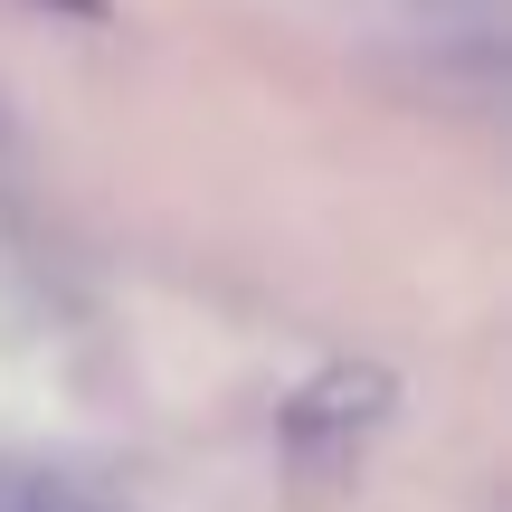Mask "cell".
<instances>
[{"label":"cell","instance_id":"6da1fadb","mask_svg":"<svg viewBox=\"0 0 512 512\" xmlns=\"http://www.w3.org/2000/svg\"><path fill=\"white\" fill-rule=\"evenodd\" d=\"M389 418V370H370V361H332V370H313L304 389L285 399V446H351V437H370V427Z\"/></svg>","mask_w":512,"mask_h":512},{"label":"cell","instance_id":"7a4b0ae2","mask_svg":"<svg viewBox=\"0 0 512 512\" xmlns=\"http://www.w3.org/2000/svg\"><path fill=\"white\" fill-rule=\"evenodd\" d=\"M0 512H114V503H95L86 484L48 475V465H0Z\"/></svg>","mask_w":512,"mask_h":512},{"label":"cell","instance_id":"3957f363","mask_svg":"<svg viewBox=\"0 0 512 512\" xmlns=\"http://www.w3.org/2000/svg\"><path fill=\"white\" fill-rule=\"evenodd\" d=\"M67 10H95V0H67Z\"/></svg>","mask_w":512,"mask_h":512}]
</instances>
